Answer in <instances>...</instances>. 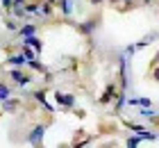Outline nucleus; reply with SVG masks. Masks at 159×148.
Segmentation results:
<instances>
[{
    "label": "nucleus",
    "mask_w": 159,
    "mask_h": 148,
    "mask_svg": "<svg viewBox=\"0 0 159 148\" xmlns=\"http://www.w3.org/2000/svg\"><path fill=\"white\" fill-rule=\"evenodd\" d=\"M57 98H59V103H61L64 107H73V103H75V100H73V96H61V93H59Z\"/></svg>",
    "instance_id": "f257e3e1"
},
{
    "label": "nucleus",
    "mask_w": 159,
    "mask_h": 148,
    "mask_svg": "<svg viewBox=\"0 0 159 148\" xmlns=\"http://www.w3.org/2000/svg\"><path fill=\"white\" fill-rule=\"evenodd\" d=\"M111 93H114V87H107V91L102 93V98H100V100H102V103H107V100L111 98Z\"/></svg>",
    "instance_id": "f03ea898"
},
{
    "label": "nucleus",
    "mask_w": 159,
    "mask_h": 148,
    "mask_svg": "<svg viewBox=\"0 0 159 148\" xmlns=\"http://www.w3.org/2000/svg\"><path fill=\"white\" fill-rule=\"evenodd\" d=\"M23 34H25V36H32V34H34V25H25V27H23Z\"/></svg>",
    "instance_id": "7ed1b4c3"
},
{
    "label": "nucleus",
    "mask_w": 159,
    "mask_h": 148,
    "mask_svg": "<svg viewBox=\"0 0 159 148\" xmlns=\"http://www.w3.org/2000/svg\"><path fill=\"white\" fill-rule=\"evenodd\" d=\"M61 7H64V12H66V16L70 14V0H61Z\"/></svg>",
    "instance_id": "20e7f679"
},
{
    "label": "nucleus",
    "mask_w": 159,
    "mask_h": 148,
    "mask_svg": "<svg viewBox=\"0 0 159 148\" xmlns=\"http://www.w3.org/2000/svg\"><path fill=\"white\" fill-rule=\"evenodd\" d=\"M139 141H141L139 137H132V139H127V146H139Z\"/></svg>",
    "instance_id": "39448f33"
},
{
    "label": "nucleus",
    "mask_w": 159,
    "mask_h": 148,
    "mask_svg": "<svg viewBox=\"0 0 159 148\" xmlns=\"http://www.w3.org/2000/svg\"><path fill=\"white\" fill-rule=\"evenodd\" d=\"M50 12H52V7H50V5H48V7H41V14H43V16H48Z\"/></svg>",
    "instance_id": "423d86ee"
},
{
    "label": "nucleus",
    "mask_w": 159,
    "mask_h": 148,
    "mask_svg": "<svg viewBox=\"0 0 159 148\" xmlns=\"http://www.w3.org/2000/svg\"><path fill=\"white\" fill-rule=\"evenodd\" d=\"M2 96H7V89H5V87H0V98H2Z\"/></svg>",
    "instance_id": "0eeeda50"
},
{
    "label": "nucleus",
    "mask_w": 159,
    "mask_h": 148,
    "mask_svg": "<svg viewBox=\"0 0 159 148\" xmlns=\"http://www.w3.org/2000/svg\"><path fill=\"white\" fill-rule=\"evenodd\" d=\"M91 2H100V0H91Z\"/></svg>",
    "instance_id": "6e6552de"
},
{
    "label": "nucleus",
    "mask_w": 159,
    "mask_h": 148,
    "mask_svg": "<svg viewBox=\"0 0 159 148\" xmlns=\"http://www.w3.org/2000/svg\"><path fill=\"white\" fill-rule=\"evenodd\" d=\"M148 2H150V0H148Z\"/></svg>",
    "instance_id": "1a4fd4ad"
}]
</instances>
